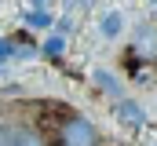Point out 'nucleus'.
<instances>
[{
    "label": "nucleus",
    "mask_w": 157,
    "mask_h": 146,
    "mask_svg": "<svg viewBox=\"0 0 157 146\" xmlns=\"http://www.w3.org/2000/svg\"><path fill=\"white\" fill-rule=\"evenodd\" d=\"M59 146H99V132L88 117L70 113L62 124H59Z\"/></svg>",
    "instance_id": "nucleus-1"
},
{
    "label": "nucleus",
    "mask_w": 157,
    "mask_h": 146,
    "mask_svg": "<svg viewBox=\"0 0 157 146\" xmlns=\"http://www.w3.org/2000/svg\"><path fill=\"white\" fill-rule=\"evenodd\" d=\"M0 146H48V139H44V132H37L33 124L18 121V124L0 128Z\"/></svg>",
    "instance_id": "nucleus-2"
},
{
    "label": "nucleus",
    "mask_w": 157,
    "mask_h": 146,
    "mask_svg": "<svg viewBox=\"0 0 157 146\" xmlns=\"http://www.w3.org/2000/svg\"><path fill=\"white\" fill-rule=\"evenodd\" d=\"M95 80H99V88H106L113 99H121V88H117V80H113L110 73H95Z\"/></svg>",
    "instance_id": "nucleus-3"
},
{
    "label": "nucleus",
    "mask_w": 157,
    "mask_h": 146,
    "mask_svg": "<svg viewBox=\"0 0 157 146\" xmlns=\"http://www.w3.org/2000/svg\"><path fill=\"white\" fill-rule=\"evenodd\" d=\"M121 110H124V113H121L124 121H132V124H143V110L135 106V102H121Z\"/></svg>",
    "instance_id": "nucleus-4"
},
{
    "label": "nucleus",
    "mask_w": 157,
    "mask_h": 146,
    "mask_svg": "<svg viewBox=\"0 0 157 146\" xmlns=\"http://www.w3.org/2000/svg\"><path fill=\"white\" fill-rule=\"evenodd\" d=\"M102 33H106V36H117V33H121V15H117V11H110V15H106Z\"/></svg>",
    "instance_id": "nucleus-5"
},
{
    "label": "nucleus",
    "mask_w": 157,
    "mask_h": 146,
    "mask_svg": "<svg viewBox=\"0 0 157 146\" xmlns=\"http://www.w3.org/2000/svg\"><path fill=\"white\" fill-rule=\"evenodd\" d=\"M26 22H33L37 29H48V26H51V15H48V11H29Z\"/></svg>",
    "instance_id": "nucleus-6"
},
{
    "label": "nucleus",
    "mask_w": 157,
    "mask_h": 146,
    "mask_svg": "<svg viewBox=\"0 0 157 146\" xmlns=\"http://www.w3.org/2000/svg\"><path fill=\"white\" fill-rule=\"evenodd\" d=\"M44 51H48V55H59V51H62V40H59V36H51V40L44 44Z\"/></svg>",
    "instance_id": "nucleus-7"
},
{
    "label": "nucleus",
    "mask_w": 157,
    "mask_h": 146,
    "mask_svg": "<svg viewBox=\"0 0 157 146\" xmlns=\"http://www.w3.org/2000/svg\"><path fill=\"white\" fill-rule=\"evenodd\" d=\"M154 4H157V0H154Z\"/></svg>",
    "instance_id": "nucleus-8"
}]
</instances>
